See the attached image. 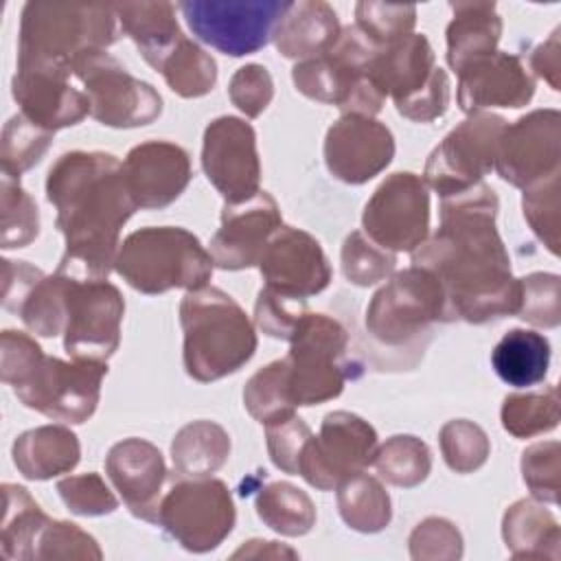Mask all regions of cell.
I'll return each instance as SVG.
<instances>
[{
    "label": "cell",
    "mask_w": 561,
    "mask_h": 561,
    "mask_svg": "<svg viewBox=\"0 0 561 561\" xmlns=\"http://www.w3.org/2000/svg\"><path fill=\"white\" fill-rule=\"evenodd\" d=\"M497 208V195L484 182L440 197L438 230L412 252V265L438 278L449 320L484 324L519 309V278L495 228Z\"/></svg>",
    "instance_id": "obj_1"
},
{
    "label": "cell",
    "mask_w": 561,
    "mask_h": 561,
    "mask_svg": "<svg viewBox=\"0 0 561 561\" xmlns=\"http://www.w3.org/2000/svg\"><path fill=\"white\" fill-rule=\"evenodd\" d=\"M46 199L66 252L59 272L77 278H107L118 254V237L136 204L123 178V162L105 151H68L46 178Z\"/></svg>",
    "instance_id": "obj_2"
},
{
    "label": "cell",
    "mask_w": 561,
    "mask_h": 561,
    "mask_svg": "<svg viewBox=\"0 0 561 561\" xmlns=\"http://www.w3.org/2000/svg\"><path fill=\"white\" fill-rule=\"evenodd\" d=\"M0 375L15 397L31 410L61 423H85L101 397L107 362L44 355L42 346L22 331L7 329L0 340Z\"/></svg>",
    "instance_id": "obj_3"
},
{
    "label": "cell",
    "mask_w": 561,
    "mask_h": 561,
    "mask_svg": "<svg viewBox=\"0 0 561 561\" xmlns=\"http://www.w3.org/2000/svg\"><path fill=\"white\" fill-rule=\"evenodd\" d=\"M184 368L208 383L237 373L256 351V331L239 302L219 287L186 291L180 302Z\"/></svg>",
    "instance_id": "obj_4"
},
{
    "label": "cell",
    "mask_w": 561,
    "mask_h": 561,
    "mask_svg": "<svg viewBox=\"0 0 561 561\" xmlns=\"http://www.w3.org/2000/svg\"><path fill=\"white\" fill-rule=\"evenodd\" d=\"M118 39L114 4L101 2H26L20 18L18 64L72 66Z\"/></svg>",
    "instance_id": "obj_5"
},
{
    "label": "cell",
    "mask_w": 561,
    "mask_h": 561,
    "mask_svg": "<svg viewBox=\"0 0 561 561\" xmlns=\"http://www.w3.org/2000/svg\"><path fill=\"white\" fill-rule=\"evenodd\" d=\"M210 252L180 226H149L127 234L118 248L114 270L140 294L169 289H202L213 276Z\"/></svg>",
    "instance_id": "obj_6"
},
{
    "label": "cell",
    "mask_w": 561,
    "mask_h": 561,
    "mask_svg": "<svg viewBox=\"0 0 561 561\" xmlns=\"http://www.w3.org/2000/svg\"><path fill=\"white\" fill-rule=\"evenodd\" d=\"M375 48L357 26H342L327 53L291 68V81L307 99L337 105L342 114L375 116L386 101L366 79V64Z\"/></svg>",
    "instance_id": "obj_7"
},
{
    "label": "cell",
    "mask_w": 561,
    "mask_h": 561,
    "mask_svg": "<svg viewBox=\"0 0 561 561\" xmlns=\"http://www.w3.org/2000/svg\"><path fill=\"white\" fill-rule=\"evenodd\" d=\"M434 322H449L445 291L425 267H408L388 278L366 307V333L388 348L416 346Z\"/></svg>",
    "instance_id": "obj_8"
},
{
    "label": "cell",
    "mask_w": 561,
    "mask_h": 561,
    "mask_svg": "<svg viewBox=\"0 0 561 561\" xmlns=\"http://www.w3.org/2000/svg\"><path fill=\"white\" fill-rule=\"evenodd\" d=\"M348 333L327 313L305 311L289 337V353L283 357L287 368V390L291 403L318 405L342 394L351 377L346 364Z\"/></svg>",
    "instance_id": "obj_9"
},
{
    "label": "cell",
    "mask_w": 561,
    "mask_h": 561,
    "mask_svg": "<svg viewBox=\"0 0 561 561\" xmlns=\"http://www.w3.org/2000/svg\"><path fill=\"white\" fill-rule=\"evenodd\" d=\"M237 519L232 495L217 478H182L162 495L158 526L188 552L217 548Z\"/></svg>",
    "instance_id": "obj_10"
},
{
    "label": "cell",
    "mask_w": 561,
    "mask_h": 561,
    "mask_svg": "<svg viewBox=\"0 0 561 561\" xmlns=\"http://www.w3.org/2000/svg\"><path fill=\"white\" fill-rule=\"evenodd\" d=\"M178 9L199 42L243 57L267 46L289 0H184Z\"/></svg>",
    "instance_id": "obj_11"
},
{
    "label": "cell",
    "mask_w": 561,
    "mask_h": 561,
    "mask_svg": "<svg viewBox=\"0 0 561 561\" xmlns=\"http://www.w3.org/2000/svg\"><path fill=\"white\" fill-rule=\"evenodd\" d=\"M83 83L90 116L101 125L129 129L153 123L162 114V96L142 79H136L107 50L90 53L72 66Z\"/></svg>",
    "instance_id": "obj_12"
},
{
    "label": "cell",
    "mask_w": 561,
    "mask_h": 561,
    "mask_svg": "<svg viewBox=\"0 0 561 561\" xmlns=\"http://www.w3.org/2000/svg\"><path fill=\"white\" fill-rule=\"evenodd\" d=\"M508 123L491 112H473L456 125L425 162L423 182L440 197L462 193L495 167L497 142Z\"/></svg>",
    "instance_id": "obj_13"
},
{
    "label": "cell",
    "mask_w": 561,
    "mask_h": 561,
    "mask_svg": "<svg viewBox=\"0 0 561 561\" xmlns=\"http://www.w3.org/2000/svg\"><path fill=\"white\" fill-rule=\"evenodd\" d=\"M125 300L107 278L68 274L64 351L72 359L107 362L121 342Z\"/></svg>",
    "instance_id": "obj_14"
},
{
    "label": "cell",
    "mask_w": 561,
    "mask_h": 561,
    "mask_svg": "<svg viewBox=\"0 0 561 561\" xmlns=\"http://www.w3.org/2000/svg\"><path fill=\"white\" fill-rule=\"evenodd\" d=\"M377 447V432L368 421L346 410L329 412L320 434L311 436L300 454L298 476L320 491H331L348 476L370 467Z\"/></svg>",
    "instance_id": "obj_15"
},
{
    "label": "cell",
    "mask_w": 561,
    "mask_h": 561,
    "mask_svg": "<svg viewBox=\"0 0 561 561\" xmlns=\"http://www.w3.org/2000/svg\"><path fill=\"white\" fill-rule=\"evenodd\" d=\"M364 234L390 252H414L430 232V193L421 175L397 171L370 195L362 213Z\"/></svg>",
    "instance_id": "obj_16"
},
{
    "label": "cell",
    "mask_w": 561,
    "mask_h": 561,
    "mask_svg": "<svg viewBox=\"0 0 561 561\" xmlns=\"http://www.w3.org/2000/svg\"><path fill=\"white\" fill-rule=\"evenodd\" d=\"M497 175L517 188L535 186L561 173V114L533 110L506 125L495 153Z\"/></svg>",
    "instance_id": "obj_17"
},
{
    "label": "cell",
    "mask_w": 561,
    "mask_h": 561,
    "mask_svg": "<svg viewBox=\"0 0 561 561\" xmlns=\"http://www.w3.org/2000/svg\"><path fill=\"white\" fill-rule=\"evenodd\" d=\"M202 169L226 204L256 195L261 191V162L252 125L237 116L210 121L202 140Z\"/></svg>",
    "instance_id": "obj_18"
},
{
    "label": "cell",
    "mask_w": 561,
    "mask_h": 561,
    "mask_svg": "<svg viewBox=\"0 0 561 561\" xmlns=\"http://www.w3.org/2000/svg\"><path fill=\"white\" fill-rule=\"evenodd\" d=\"M259 272L267 289L296 300L316 296L331 283V265L320 241L291 226H280L270 237Z\"/></svg>",
    "instance_id": "obj_19"
},
{
    "label": "cell",
    "mask_w": 561,
    "mask_h": 561,
    "mask_svg": "<svg viewBox=\"0 0 561 561\" xmlns=\"http://www.w3.org/2000/svg\"><path fill=\"white\" fill-rule=\"evenodd\" d=\"M394 156L392 131L362 114H342L324 136V162L333 178L364 184L379 175Z\"/></svg>",
    "instance_id": "obj_20"
},
{
    "label": "cell",
    "mask_w": 561,
    "mask_h": 561,
    "mask_svg": "<svg viewBox=\"0 0 561 561\" xmlns=\"http://www.w3.org/2000/svg\"><path fill=\"white\" fill-rule=\"evenodd\" d=\"M280 226V208L267 191L239 204H224L221 224L208 245L213 263L228 272L259 265L270 237Z\"/></svg>",
    "instance_id": "obj_21"
},
{
    "label": "cell",
    "mask_w": 561,
    "mask_h": 561,
    "mask_svg": "<svg viewBox=\"0 0 561 561\" xmlns=\"http://www.w3.org/2000/svg\"><path fill=\"white\" fill-rule=\"evenodd\" d=\"M70 70L48 64H18L11 94L20 114L48 131L81 123L90 114V103L70 85Z\"/></svg>",
    "instance_id": "obj_22"
},
{
    "label": "cell",
    "mask_w": 561,
    "mask_h": 561,
    "mask_svg": "<svg viewBox=\"0 0 561 561\" xmlns=\"http://www.w3.org/2000/svg\"><path fill=\"white\" fill-rule=\"evenodd\" d=\"M191 175V156L169 140L140 142L123 160L127 191L134 204L147 210L173 204L188 186Z\"/></svg>",
    "instance_id": "obj_23"
},
{
    "label": "cell",
    "mask_w": 561,
    "mask_h": 561,
    "mask_svg": "<svg viewBox=\"0 0 561 561\" xmlns=\"http://www.w3.org/2000/svg\"><path fill=\"white\" fill-rule=\"evenodd\" d=\"M456 75V99L465 114L484 112L486 107H524L535 94V77L513 53L482 55Z\"/></svg>",
    "instance_id": "obj_24"
},
{
    "label": "cell",
    "mask_w": 561,
    "mask_h": 561,
    "mask_svg": "<svg viewBox=\"0 0 561 561\" xmlns=\"http://www.w3.org/2000/svg\"><path fill=\"white\" fill-rule=\"evenodd\" d=\"M105 473L134 517L158 524L167 465L153 443L136 436L118 440L105 456Z\"/></svg>",
    "instance_id": "obj_25"
},
{
    "label": "cell",
    "mask_w": 561,
    "mask_h": 561,
    "mask_svg": "<svg viewBox=\"0 0 561 561\" xmlns=\"http://www.w3.org/2000/svg\"><path fill=\"white\" fill-rule=\"evenodd\" d=\"M434 50L423 33H410L408 37L377 46L366 64V79L386 99L397 103L416 94L432 77Z\"/></svg>",
    "instance_id": "obj_26"
},
{
    "label": "cell",
    "mask_w": 561,
    "mask_h": 561,
    "mask_svg": "<svg viewBox=\"0 0 561 561\" xmlns=\"http://www.w3.org/2000/svg\"><path fill=\"white\" fill-rule=\"evenodd\" d=\"M342 26L331 4L322 0L289 2L278 20L272 42L287 59H311L327 53L337 39Z\"/></svg>",
    "instance_id": "obj_27"
},
{
    "label": "cell",
    "mask_w": 561,
    "mask_h": 561,
    "mask_svg": "<svg viewBox=\"0 0 561 561\" xmlns=\"http://www.w3.org/2000/svg\"><path fill=\"white\" fill-rule=\"evenodd\" d=\"M11 456L26 480H50L77 467L81 445L66 425H39L13 440Z\"/></svg>",
    "instance_id": "obj_28"
},
{
    "label": "cell",
    "mask_w": 561,
    "mask_h": 561,
    "mask_svg": "<svg viewBox=\"0 0 561 561\" xmlns=\"http://www.w3.org/2000/svg\"><path fill=\"white\" fill-rule=\"evenodd\" d=\"M114 11L123 33L156 70L184 37L175 18V4L171 2H118Z\"/></svg>",
    "instance_id": "obj_29"
},
{
    "label": "cell",
    "mask_w": 561,
    "mask_h": 561,
    "mask_svg": "<svg viewBox=\"0 0 561 561\" xmlns=\"http://www.w3.org/2000/svg\"><path fill=\"white\" fill-rule=\"evenodd\" d=\"M447 24V64L460 72L469 61L495 53L502 37V18L495 2H451Z\"/></svg>",
    "instance_id": "obj_30"
},
{
    "label": "cell",
    "mask_w": 561,
    "mask_h": 561,
    "mask_svg": "<svg viewBox=\"0 0 561 561\" xmlns=\"http://www.w3.org/2000/svg\"><path fill=\"white\" fill-rule=\"evenodd\" d=\"M502 537L513 559H559V522L535 497L517 500L506 508Z\"/></svg>",
    "instance_id": "obj_31"
},
{
    "label": "cell",
    "mask_w": 561,
    "mask_h": 561,
    "mask_svg": "<svg viewBox=\"0 0 561 561\" xmlns=\"http://www.w3.org/2000/svg\"><path fill=\"white\" fill-rule=\"evenodd\" d=\"M495 375L513 388H530L546 379L550 342L530 329H511L491 351Z\"/></svg>",
    "instance_id": "obj_32"
},
{
    "label": "cell",
    "mask_w": 561,
    "mask_h": 561,
    "mask_svg": "<svg viewBox=\"0 0 561 561\" xmlns=\"http://www.w3.org/2000/svg\"><path fill=\"white\" fill-rule=\"evenodd\" d=\"M230 458V436L215 421L186 423L171 443V460L180 476L202 478L219 471Z\"/></svg>",
    "instance_id": "obj_33"
},
{
    "label": "cell",
    "mask_w": 561,
    "mask_h": 561,
    "mask_svg": "<svg viewBox=\"0 0 561 561\" xmlns=\"http://www.w3.org/2000/svg\"><path fill=\"white\" fill-rule=\"evenodd\" d=\"M335 489L337 508L348 528L357 533H379L390 524V495L377 478L359 471L342 480Z\"/></svg>",
    "instance_id": "obj_34"
},
{
    "label": "cell",
    "mask_w": 561,
    "mask_h": 561,
    "mask_svg": "<svg viewBox=\"0 0 561 561\" xmlns=\"http://www.w3.org/2000/svg\"><path fill=\"white\" fill-rule=\"evenodd\" d=\"M259 519L278 535L300 537L316 524V506L311 497L291 482H272L256 495Z\"/></svg>",
    "instance_id": "obj_35"
},
{
    "label": "cell",
    "mask_w": 561,
    "mask_h": 561,
    "mask_svg": "<svg viewBox=\"0 0 561 561\" xmlns=\"http://www.w3.org/2000/svg\"><path fill=\"white\" fill-rule=\"evenodd\" d=\"M158 72L167 85L182 99H197L208 94L217 83L215 59L186 35L167 55Z\"/></svg>",
    "instance_id": "obj_36"
},
{
    "label": "cell",
    "mask_w": 561,
    "mask_h": 561,
    "mask_svg": "<svg viewBox=\"0 0 561 561\" xmlns=\"http://www.w3.org/2000/svg\"><path fill=\"white\" fill-rule=\"evenodd\" d=\"M4 517H2V554L7 559H31V548L48 515L28 495L24 486L2 484Z\"/></svg>",
    "instance_id": "obj_37"
},
{
    "label": "cell",
    "mask_w": 561,
    "mask_h": 561,
    "mask_svg": "<svg viewBox=\"0 0 561 561\" xmlns=\"http://www.w3.org/2000/svg\"><path fill=\"white\" fill-rule=\"evenodd\" d=\"M373 465L379 478L388 484L412 489L430 476L432 454L421 438L412 434H397L377 447Z\"/></svg>",
    "instance_id": "obj_38"
},
{
    "label": "cell",
    "mask_w": 561,
    "mask_h": 561,
    "mask_svg": "<svg viewBox=\"0 0 561 561\" xmlns=\"http://www.w3.org/2000/svg\"><path fill=\"white\" fill-rule=\"evenodd\" d=\"M502 427L515 438H533L559 425V390L548 386L535 392H513L500 410Z\"/></svg>",
    "instance_id": "obj_39"
},
{
    "label": "cell",
    "mask_w": 561,
    "mask_h": 561,
    "mask_svg": "<svg viewBox=\"0 0 561 561\" xmlns=\"http://www.w3.org/2000/svg\"><path fill=\"white\" fill-rule=\"evenodd\" d=\"M243 405L250 412V416L256 419L261 425H270L294 414L296 405L291 403L287 390L285 359H276L259 368L245 381Z\"/></svg>",
    "instance_id": "obj_40"
},
{
    "label": "cell",
    "mask_w": 561,
    "mask_h": 561,
    "mask_svg": "<svg viewBox=\"0 0 561 561\" xmlns=\"http://www.w3.org/2000/svg\"><path fill=\"white\" fill-rule=\"evenodd\" d=\"M53 134L35 123H31L24 114H15L7 121L0 140V164L2 175L20 180L24 171L35 167L53 142Z\"/></svg>",
    "instance_id": "obj_41"
},
{
    "label": "cell",
    "mask_w": 561,
    "mask_h": 561,
    "mask_svg": "<svg viewBox=\"0 0 561 561\" xmlns=\"http://www.w3.org/2000/svg\"><path fill=\"white\" fill-rule=\"evenodd\" d=\"M340 261L342 274L351 285L370 287L392 276L397 254L370 241L362 230H353L342 243Z\"/></svg>",
    "instance_id": "obj_42"
},
{
    "label": "cell",
    "mask_w": 561,
    "mask_h": 561,
    "mask_svg": "<svg viewBox=\"0 0 561 561\" xmlns=\"http://www.w3.org/2000/svg\"><path fill=\"white\" fill-rule=\"evenodd\" d=\"M0 206H2V237L4 250L24 248L39 234V213L33 197L22 188L20 180L2 175L0 184Z\"/></svg>",
    "instance_id": "obj_43"
},
{
    "label": "cell",
    "mask_w": 561,
    "mask_h": 561,
    "mask_svg": "<svg viewBox=\"0 0 561 561\" xmlns=\"http://www.w3.org/2000/svg\"><path fill=\"white\" fill-rule=\"evenodd\" d=\"M438 443L445 465L456 473L480 469L491 454L486 432L467 419L447 421L438 432Z\"/></svg>",
    "instance_id": "obj_44"
},
{
    "label": "cell",
    "mask_w": 561,
    "mask_h": 561,
    "mask_svg": "<svg viewBox=\"0 0 561 561\" xmlns=\"http://www.w3.org/2000/svg\"><path fill=\"white\" fill-rule=\"evenodd\" d=\"M414 24V4H390L370 0H362L355 4V26L375 46H386L408 37Z\"/></svg>",
    "instance_id": "obj_45"
},
{
    "label": "cell",
    "mask_w": 561,
    "mask_h": 561,
    "mask_svg": "<svg viewBox=\"0 0 561 561\" xmlns=\"http://www.w3.org/2000/svg\"><path fill=\"white\" fill-rule=\"evenodd\" d=\"M517 318L554 329L561 322V280L557 274L533 272L519 278V309Z\"/></svg>",
    "instance_id": "obj_46"
},
{
    "label": "cell",
    "mask_w": 561,
    "mask_h": 561,
    "mask_svg": "<svg viewBox=\"0 0 561 561\" xmlns=\"http://www.w3.org/2000/svg\"><path fill=\"white\" fill-rule=\"evenodd\" d=\"M96 539L72 522L50 519L33 541L31 559H101Z\"/></svg>",
    "instance_id": "obj_47"
},
{
    "label": "cell",
    "mask_w": 561,
    "mask_h": 561,
    "mask_svg": "<svg viewBox=\"0 0 561 561\" xmlns=\"http://www.w3.org/2000/svg\"><path fill=\"white\" fill-rule=\"evenodd\" d=\"M524 219L550 254H559V175L524 188Z\"/></svg>",
    "instance_id": "obj_48"
},
{
    "label": "cell",
    "mask_w": 561,
    "mask_h": 561,
    "mask_svg": "<svg viewBox=\"0 0 561 561\" xmlns=\"http://www.w3.org/2000/svg\"><path fill=\"white\" fill-rule=\"evenodd\" d=\"M561 476V445L559 440H539L522 454V478L539 502H559Z\"/></svg>",
    "instance_id": "obj_49"
},
{
    "label": "cell",
    "mask_w": 561,
    "mask_h": 561,
    "mask_svg": "<svg viewBox=\"0 0 561 561\" xmlns=\"http://www.w3.org/2000/svg\"><path fill=\"white\" fill-rule=\"evenodd\" d=\"M57 491L64 504L68 506V511L75 515L96 517V515H110L118 508L116 495L110 491L103 478L92 471L59 480Z\"/></svg>",
    "instance_id": "obj_50"
},
{
    "label": "cell",
    "mask_w": 561,
    "mask_h": 561,
    "mask_svg": "<svg viewBox=\"0 0 561 561\" xmlns=\"http://www.w3.org/2000/svg\"><path fill=\"white\" fill-rule=\"evenodd\" d=\"M311 436H313V432L296 412L291 416H285L276 423L265 425L270 460L280 471H285L289 476H298L300 454Z\"/></svg>",
    "instance_id": "obj_51"
},
{
    "label": "cell",
    "mask_w": 561,
    "mask_h": 561,
    "mask_svg": "<svg viewBox=\"0 0 561 561\" xmlns=\"http://www.w3.org/2000/svg\"><path fill=\"white\" fill-rule=\"evenodd\" d=\"M228 96L232 105L248 118L261 116L274 96V81L270 70L261 64L241 66L228 83Z\"/></svg>",
    "instance_id": "obj_52"
},
{
    "label": "cell",
    "mask_w": 561,
    "mask_h": 561,
    "mask_svg": "<svg viewBox=\"0 0 561 561\" xmlns=\"http://www.w3.org/2000/svg\"><path fill=\"white\" fill-rule=\"evenodd\" d=\"M305 311L307 309H305L302 300L285 298V296L263 287L254 302V324L265 335L289 342V337Z\"/></svg>",
    "instance_id": "obj_53"
},
{
    "label": "cell",
    "mask_w": 561,
    "mask_h": 561,
    "mask_svg": "<svg viewBox=\"0 0 561 561\" xmlns=\"http://www.w3.org/2000/svg\"><path fill=\"white\" fill-rule=\"evenodd\" d=\"M410 557L412 559H460L462 537L449 519L427 517L410 535Z\"/></svg>",
    "instance_id": "obj_54"
},
{
    "label": "cell",
    "mask_w": 561,
    "mask_h": 561,
    "mask_svg": "<svg viewBox=\"0 0 561 561\" xmlns=\"http://www.w3.org/2000/svg\"><path fill=\"white\" fill-rule=\"evenodd\" d=\"M449 105V79L447 72L436 66L430 81L410 99L397 103V112L414 123H430L447 112Z\"/></svg>",
    "instance_id": "obj_55"
},
{
    "label": "cell",
    "mask_w": 561,
    "mask_h": 561,
    "mask_svg": "<svg viewBox=\"0 0 561 561\" xmlns=\"http://www.w3.org/2000/svg\"><path fill=\"white\" fill-rule=\"evenodd\" d=\"M559 33H561V28H554L552 35L530 53V68H528V70H533V75L541 77L554 92L561 85V81H559V75H561Z\"/></svg>",
    "instance_id": "obj_56"
}]
</instances>
